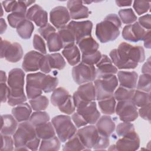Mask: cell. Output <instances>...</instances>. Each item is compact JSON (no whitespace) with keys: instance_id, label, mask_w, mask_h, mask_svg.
Listing matches in <instances>:
<instances>
[{"instance_id":"obj_29","label":"cell","mask_w":151,"mask_h":151,"mask_svg":"<svg viewBox=\"0 0 151 151\" xmlns=\"http://www.w3.org/2000/svg\"><path fill=\"white\" fill-rule=\"evenodd\" d=\"M37 136L40 139H47L55 136L54 127L51 122H47L35 127Z\"/></svg>"},{"instance_id":"obj_52","label":"cell","mask_w":151,"mask_h":151,"mask_svg":"<svg viewBox=\"0 0 151 151\" xmlns=\"http://www.w3.org/2000/svg\"><path fill=\"white\" fill-rule=\"evenodd\" d=\"M38 32L40 35L47 40V38L52 34L55 32V29L50 24H47L44 27H40L38 29Z\"/></svg>"},{"instance_id":"obj_8","label":"cell","mask_w":151,"mask_h":151,"mask_svg":"<svg viewBox=\"0 0 151 151\" xmlns=\"http://www.w3.org/2000/svg\"><path fill=\"white\" fill-rule=\"evenodd\" d=\"M72 77L74 81L79 85L91 82L96 78V70L94 65L81 62L73 68Z\"/></svg>"},{"instance_id":"obj_54","label":"cell","mask_w":151,"mask_h":151,"mask_svg":"<svg viewBox=\"0 0 151 151\" xmlns=\"http://www.w3.org/2000/svg\"><path fill=\"white\" fill-rule=\"evenodd\" d=\"M71 119L74 122L76 126L78 128L82 126H85L87 125V124H88L84 119L77 112L73 113L71 116Z\"/></svg>"},{"instance_id":"obj_61","label":"cell","mask_w":151,"mask_h":151,"mask_svg":"<svg viewBox=\"0 0 151 151\" xmlns=\"http://www.w3.org/2000/svg\"><path fill=\"white\" fill-rule=\"evenodd\" d=\"M144 41V45L147 48H150V31L149 30L146 32V34L143 40Z\"/></svg>"},{"instance_id":"obj_14","label":"cell","mask_w":151,"mask_h":151,"mask_svg":"<svg viewBox=\"0 0 151 151\" xmlns=\"http://www.w3.org/2000/svg\"><path fill=\"white\" fill-rule=\"evenodd\" d=\"M70 15L68 9L63 6L54 8L50 13V20L52 24L57 29H61L70 20Z\"/></svg>"},{"instance_id":"obj_49","label":"cell","mask_w":151,"mask_h":151,"mask_svg":"<svg viewBox=\"0 0 151 151\" xmlns=\"http://www.w3.org/2000/svg\"><path fill=\"white\" fill-rule=\"evenodd\" d=\"M58 109L60 111L64 113L67 114H73L75 111V106L73 103L72 97L70 96L63 104L58 107Z\"/></svg>"},{"instance_id":"obj_31","label":"cell","mask_w":151,"mask_h":151,"mask_svg":"<svg viewBox=\"0 0 151 151\" xmlns=\"http://www.w3.org/2000/svg\"><path fill=\"white\" fill-rule=\"evenodd\" d=\"M47 47L50 52H57L64 48L63 41L58 33L51 34L47 39Z\"/></svg>"},{"instance_id":"obj_45","label":"cell","mask_w":151,"mask_h":151,"mask_svg":"<svg viewBox=\"0 0 151 151\" xmlns=\"http://www.w3.org/2000/svg\"><path fill=\"white\" fill-rule=\"evenodd\" d=\"M135 132L134 125L130 122H124L119 124L116 127V133L119 136H124L129 133Z\"/></svg>"},{"instance_id":"obj_56","label":"cell","mask_w":151,"mask_h":151,"mask_svg":"<svg viewBox=\"0 0 151 151\" xmlns=\"http://www.w3.org/2000/svg\"><path fill=\"white\" fill-rule=\"evenodd\" d=\"M51 69L52 68H51V66L50 64L48 54H46L45 55L43 56L41 60L40 70L44 73H48L51 71Z\"/></svg>"},{"instance_id":"obj_36","label":"cell","mask_w":151,"mask_h":151,"mask_svg":"<svg viewBox=\"0 0 151 151\" xmlns=\"http://www.w3.org/2000/svg\"><path fill=\"white\" fill-rule=\"evenodd\" d=\"M87 149L76 134L68 140L63 149V150H84Z\"/></svg>"},{"instance_id":"obj_28","label":"cell","mask_w":151,"mask_h":151,"mask_svg":"<svg viewBox=\"0 0 151 151\" xmlns=\"http://www.w3.org/2000/svg\"><path fill=\"white\" fill-rule=\"evenodd\" d=\"M70 96L68 91L63 87H58L54 90L51 96V102L56 107L63 104Z\"/></svg>"},{"instance_id":"obj_46","label":"cell","mask_w":151,"mask_h":151,"mask_svg":"<svg viewBox=\"0 0 151 151\" xmlns=\"http://www.w3.org/2000/svg\"><path fill=\"white\" fill-rule=\"evenodd\" d=\"M101 55V52L99 51H97L91 54L82 55L81 61L82 63L84 64L93 65L94 64H96L100 60Z\"/></svg>"},{"instance_id":"obj_60","label":"cell","mask_w":151,"mask_h":151,"mask_svg":"<svg viewBox=\"0 0 151 151\" xmlns=\"http://www.w3.org/2000/svg\"><path fill=\"white\" fill-rule=\"evenodd\" d=\"M142 73L143 74H150V57L147 59V61L143 64V65L142 68Z\"/></svg>"},{"instance_id":"obj_4","label":"cell","mask_w":151,"mask_h":151,"mask_svg":"<svg viewBox=\"0 0 151 151\" xmlns=\"http://www.w3.org/2000/svg\"><path fill=\"white\" fill-rule=\"evenodd\" d=\"M37 137L35 127L29 122H23L18 124L17 129L13 134L15 150H29L27 143Z\"/></svg>"},{"instance_id":"obj_12","label":"cell","mask_w":151,"mask_h":151,"mask_svg":"<svg viewBox=\"0 0 151 151\" xmlns=\"http://www.w3.org/2000/svg\"><path fill=\"white\" fill-rule=\"evenodd\" d=\"M76 134L87 150L93 147L99 136L96 127L93 125L86 126L78 129Z\"/></svg>"},{"instance_id":"obj_32","label":"cell","mask_w":151,"mask_h":151,"mask_svg":"<svg viewBox=\"0 0 151 151\" xmlns=\"http://www.w3.org/2000/svg\"><path fill=\"white\" fill-rule=\"evenodd\" d=\"M98 104L101 111L105 114H113L115 112L116 99L114 96L99 100Z\"/></svg>"},{"instance_id":"obj_35","label":"cell","mask_w":151,"mask_h":151,"mask_svg":"<svg viewBox=\"0 0 151 151\" xmlns=\"http://www.w3.org/2000/svg\"><path fill=\"white\" fill-rule=\"evenodd\" d=\"M50 120L49 114L45 111H37L34 112L29 119V122L35 127L38 126L48 122Z\"/></svg>"},{"instance_id":"obj_25","label":"cell","mask_w":151,"mask_h":151,"mask_svg":"<svg viewBox=\"0 0 151 151\" xmlns=\"http://www.w3.org/2000/svg\"><path fill=\"white\" fill-rule=\"evenodd\" d=\"M62 54L71 65H76L80 61V52L75 44H72L64 47Z\"/></svg>"},{"instance_id":"obj_43","label":"cell","mask_w":151,"mask_h":151,"mask_svg":"<svg viewBox=\"0 0 151 151\" xmlns=\"http://www.w3.org/2000/svg\"><path fill=\"white\" fill-rule=\"evenodd\" d=\"M27 13L15 11L9 14L7 16L8 21L10 26L12 28H17L19 24L24 20L26 19Z\"/></svg>"},{"instance_id":"obj_27","label":"cell","mask_w":151,"mask_h":151,"mask_svg":"<svg viewBox=\"0 0 151 151\" xmlns=\"http://www.w3.org/2000/svg\"><path fill=\"white\" fill-rule=\"evenodd\" d=\"M82 55H88L96 52L99 47V44L91 37H88L81 40L77 44Z\"/></svg>"},{"instance_id":"obj_1","label":"cell","mask_w":151,"mask_h":151,"mask_svg":"<svg viewBox=\"0 0 151 151\" xmlns=\"http://www.w3.org/2000/svg\"><path fill=\"white\" fill-rule=\"evenodd\" d=\"M112 63L117 68L134 69L138 63L145 60V50L141 46H133L123 42L119 44L117 49H114L110 52Z\"/></svg>"},{"instance_id":"obj_10","label":"cell","mask_w":151,"mask_h":151,"mask_svg":"<svg viewBox=\"0 0 151 151\" xmlns=\"http://www.w3.org/2000/svg\"><path fill=\"white\" fill-rule=\"evenodd\" d=\"M23 56V50L18 42H13L1 38V58L11 63H17Z\"/></svg>"},{"instance_id":"obj_19","label":"cell","mask_w":151,"mask_h":151,"mask_svg":"<svg viewBox=\"0 0 151 151\" xmlns=\"http://www.w3.org/2000/svg\"><path fill=\"white\" fill-rule=\"evenodd\" d=\"M77 112L80 114L87 122V123L93 124L96 123L100 117V113L97 109L95 101L76 109Z\"/></svg>"},{"instance_id":"obj_48","label":"cell","mask_w":151,"mask_h":151,"mask_svg":"<svg viewBox=\"0 0 151 151\" xmlns=\"http://www.w3.org/2000/svg\"><path fill=\"white\" fill-rule=\"evenodd\" d=\"M1 151H10L14 149V139L9 135H4L1 134Z\"/></svg>"},{"instance_id":"obj_13","label":"cell","mask_w":151,"mask_h":151,"mask_svg":"<svg viewBox=\"0 0 151 151\" xmlns=\"http://www.w3.org/2000/svg\"><path fill=\"white\" fill-rule=\"evenodd\" d=\"M67 26L74 33L76 44L81 40L91 36L93 23L89 20L80 22L71 21Z\"/></svg>"},{"instance_id":"obj_11","label":"cell","mask_w":151,"mask_h":151,"mask_svg":"<svg viewBox=\"0 0 151 151\" xmlns=\"http://www.w3.org/2000/svg\"><path fill=\"white\" fill-rule=\"evenodd\" d=\"M115 111L120 120L124 122L134 121L139 115L137 107L131 100L118 101Z\"/></svg>"},{"instance_id":"obj_64","label":"cell","mask_w":151,"mask_h":151,"mask_svg":"<svg viewBox=\"0 0 151 151\" xmlns=\"http://www.w3.org/2000/svg\"><path fill=\"white\" fill-rule=\"evenodd\" d=\"M6 80L7 79H6V73L2 70H1V83H5Z\"/></svg>"},{"instance_id":"obj_47","label":"cell","mask_w":151,"mask_h":151,"mask_svg":"<svg viewBox=\"0 0 151 151\" xmlns=\"http://www.w3.org/2000/svg\"><path fill=\"white\" fill-rule=\"evenodd\" d=\"M150 2L143 1H135L133 2V8L138 15H142L147 12L150 9Z\"/></svg>"},{"instance_id":"obj_3","label":"cell","mask_w":151,"mask_h":151,"mask_svg":"<svg viewBox=\"0 0 151 151\" xmlns=\"http://www.w3.org/2000/svg\"><path fill=\"white\" fill-rule=\"evenodd\" d=\"M122 22L115 14H110L96 27V35L101 43L115 40L120 34Z\"/></svg>"},{"instance_id":"obj_51","label":"cell","mask_w":151,"mask_h":151,"mask_svg":"<svg viewBox=\"0 0 151 151\" xmlns=\"http://www.w3.org/2000/svg\"><path fill=\"white\" fill-rule=\"evenodd\" d=\"M110 144L109 137L99 134V138L93 146V149L95 150H104L109 147Z\"/></svg>"},{"instance_id":"obj_21","label":"cell","mask_w":151,"mask_h":151,"mask_svg":"<svg viewBox=\"0 0 151 151\" xmlns=\"http://www.w3.org/2000/svg\"><path fill=\"white\" fill-rule=\"evenodd\" d=\"M67 5L70 17L72 19H78L88 17L90 12L88 8L83 5V1H68Z\"/></svg>"},{"instance_id":"obj_5","label":"cell","mask_w":151,"mask_h":151,"mask_svg":"<svg viewBox=\"0 0 151 151\" xmlns=\"http://www.w3.org/2000/svg\"><path fill=\"white\" fill-rule=\"evenodd\" d=\"M51 123L61 142H65L72 137L77 129L71 118L66 115H58L52 118Z\"/></svg>"},{"instance_id":"obj_44","label":"cell","mask_w":151,"mask_h":151,"mask_svg":"<svg viewBox=\"0 0 151 151\" xmlns=\"http://www.w3.org/2000/svg\"><path fill=\"white\" fill-rule=\"evenodd\" d=\"M151 85V77L149 74H143L140 76L137 85L136 86L137 89L147 93L150 91Z\"/></svg>"},{"instance_id":"obj_17","label":"cell","mask_w":151,"mask_h":151,"mask_svg":"<svg viewBox=\"0 0 151 151\" xmlns=\"http://www.w3.org/2000/svg\"><path fill=\"white\" fill-rule=\"evenodd\" d=\"M96 77L97 78L109 77L117 73V68L106 55H101L100 60L96 64Z\"/></svg>"},{"instance_id":"obj_6","label":"cell","mask_w":151,"mask_h":151,"mask_svg":"<svg viewBox=\"0 0 151 151\" xmlns=\"http://www.w3.org/2000/svg\"><path fill=\"white\" fill-rule=\"evenodd\" d=\"M117 85L118 80L115 75L95 80L96 100L99 101L113 96Z\"/></svg>"},{"instance_id":"obj_24","label":"cell","mask_w":151,"mask_h":151,"mask_svg":"<svg viewBox=\"0 0 151 151\" xmlns=\"http://www.w3.org/2000/svg\"><path fill=\"white\" fill-rule=\"evenodd\" d=\"M1 122V134L10 136L15 133L18 125L14 116L11 114L2 115Z\"/></svg>"},{"instance_id":"obj_62","label":"cell","mask_w":151,"mask_h":151,"mask_svg":"<svg viewBox=\"0 0 151 151\" xmlns=\"http://www.w3.org/2000/svg\"><path fill=\"white\" fill-rule=\"evenodd\" d=\"M116 3L118 6H130L132 4V1H116Z\"/></svg>"},{"instance_id":"obj_30","label":"cell","mask_w":151,"mask_h":151,"mask_svg":"<svg viewBox=\"0 0 151 151\" xmlns=\"http://www.w3.org/2000/svg\"><path fill=\"white\" fill-rule=\"evenodd\" d=\"M34 27L33 24L28 19H25L21 22L17 28L18 35L22 39H29L32 35Z\"/></svg>"},{"instance_id":"obj_9","label":"cell","mask_w":151,"mask_h":151,"mask_svg":"<svg viewBox=\"0 0 151 151\" xmlns=\"http://www.w3.org/2000/svg\"><path fill=\"white\" fill-rule=\"evenodd\" d=\"M45 76V74L41 72L31 73L27 76L26 92L28 99H33L41 95Z\"/></svg>"},{"instance_id":"obj_26","label":"cell","mask_w":151,"mask_h":151,"mask_svg":"<svg viewBox=\"0 0 151 151\" xmlns=\"http://www.w3.org/2000/svg\"><path fill=\"white\" fill-rule=\"evenodd\" d=\"M31 112V107L27 103L18 104L12 109V114L18 122H23L29 120Z\"/></svg>"},{"instance_id":"obj_63","label":"cell","mask_w":151,"mask_h":151,"mask_svg":"<svg viewBox=\"0 0 151 151\" xmlns=\"http://www.w3.org/2000/svg\"><path fill=\"white\" fill-rule=\"evenodd\" d=\"M0 23H1V34H2L6 29L7 25H6V24L5 22V21L3 18H1Z\"/></svg>"},{"instance_id":"obj_42","label":"cell","mask_w":151,"mask_h":151,"mask_svg":"<svg viewBox=\"0 0 151 151\" xmlns=\"http://www.w3.org/2000/svg\"><path fill=\"white\" fill-rule=\"evenodd\" d=\"M58 84V78L51 75H45L43 80L42 91L45 93H48L54 91Z\"/></svg>"},{"instance_id":"obj_50","label":"cell","mask_w":151,"mask_h":151,"mask_svg":"<svg viewBox=\"0 0 151 151\" xmlns=\"http://www.w3.org/2000/svg\"><path fill=\"white\" fill-rule=\"evenodd\" d=\"M33 46L34 48L42 54H46V47L44 40L38 35L35 34L33 38Z\"/></svg>"},{"instance_id":"obj_39","label":"cell","mask_w":151,"mask_h":151,"mask_svg":"<svg viewBox=\"0 0 151 151\" xmlns=\"http://www.w3.org/2000/svg\"><path fill=\"white\" fill-rule=\"evenodd\" d=\"M134 93V89L127 88L120 86L114 92V97L118 101L131 100Z\"/></svg>"},{"instance_id":"obj_20","label":"cell","mask_w":151,"mask_h":151,"mask_svg":"<svg viewBox=\"0 0 151 151\" xmlns=\"http://www.w3.org/2000/svg\"><path fill=\"white\" fill-rule=\"evenodd\" d=\"M43 56L42 54L35 51L27 52L24 57L22 64L23 70L26 72L35 71L39 70Z\"/></svg>"},{"instance_id":"obj_33","label":"cell","mask_w":151,"mask_h":151,"mask_svg":"<svg viewBox=\"0 0 151 151\" xmlns=\"http://www.w3.org/2000/svg\"><path fill=\"white\" fill-rule=\"evenodd\" d=\"M131 100L136 107H142L150 103V94L139 90H134Z\"/></svg>"},{"instance_id":"obj_22","label":"cell","mask_w":151,"mask_h":151,"mask_svg":"<svg viewBox=\"0 0 151 151\" xmlns=\"http://www.w3.org/2000/svg\"><path fill=\"white\" fill-rule=\"evenodd\" d=\"M96 127L99 134L109 137L114 132L115 123L110 116L104 115L99 119Z\"/></svg>"},{"instance_id":"obj_18","label":"cell","mask_w":151,"mask_h":151,"mask_svg":"<svg viewBox=\"0 0 151 151\" xmlns=\"http://www.w3.org/2000/svg\"><path fill=\"white\" fill-rule=\"evenodd\" d=\"M27 19L33 21L37 26L42 27L48 24L47 12L39 5L35 4L30 7L26 14Z\"/></svg>"},{"instance_id":"obj_23","label":"cell","mask_w":151,"mask_h":151,"mask_svg":"<svg viewBox=\"0 0 151 151\" xmlns=\"http://www.w3.org/2000/svg\"><path fill=\"white\" fill-rule=\"evenodd\" d=\"M120 86L127 88L134 89L136 87L138 74L135 71H120L117 73Z\"/></svg>"},{"instance_id":"obj_59","label":"cell","mask_w":151,"mask_h":151,"mask_svg":"<svg viewBox=\"0 0 151 151\" xmlns=\"http://www.w3.org/2000/svg\"><path fill=\"white\" fill-rule=\"evenodd\" d=\"M17 1H2V6L6 12H12L15 8Z\"/></svg>"},{"instance_id":"obj_40","label":"cell","mask_w":151,"mask_h":151,"mask_svg":"<svg viewBox=\"0 0 151 151\" xmlns=\"http://www.w3.org/2000/svg\"><path fill=\"white\" fill-rule=\"evenodd\" d=\"M48 57L51 68L62 70L65 66V61L63 57L60 53L48 54Z\"/></svg>"},{"instance_id":"obj_16","label":"cell","mask_w":151,"mask_h":151,"mask_svg":"<svg viewBox=\"0 0 151 151\" xmlns=\"http://www.w3.org/2000/svg\"><path fill=\"white\" fill-rule=\"evenodd\" d=\"M122 137L115 145L116 150H136L139 148L140 139L136 132Z\"/></svg>"},{"instance_id":"obj_55","label":"cell","mask_w":151,"mask_h":151,"mask_svg":"<svg viewBox=\"0 0 151 151\" xmlns=\"http://www.w3.org/2000/svg\"><path fill=\"white\" fill-rule=\"evenodd\" d=\"M138 23L144 29H150L151 28V19H150V15L146 14L140 17L139 18Z\"/></svg>"},{"instance_id":"obj_7","label":"cell","mask_w":151,"mask_h":151,"mask_svg":"<svg viewBox=\"0 0 151 151\" xmlns=\"http://www.w3.org/2000/svg\"><path fill=\"white\" fill-rule=\"evenodd\" d=\"M96 99V89L91 82L81 84L73 96V103L76 109L95 101Z\"/></svg>"},{"instance_id":"obj_38","label":"cell","mask_w":151,"mask_h":151,"mask_svg":"<svg viewBox=\"0 0 151 151\" xmlns=\"http://www.w3.org/2000/svg\"><path fill=\"white\" fill-rule=\"evenodd\" d=\"M31 108L35 111H41L45 110L48 106L49 100L44 96H40L35 99L29 100Z\"/></svg>"},{"instance_id":"obj_58","label":"cell","mask_w":151,"mask_h":151,"mask_svg":"<svg viewBox=\"0 0 151 151\" xmlns=\"http://www.w3.org/2000/svg\"><path fill=\"white\" fill-rule=\"evenodd\" d=\"M40 142V139L37 136L34 139L29 141L27 143L26 146L29 149V150H37L39 146Z\"/></svg>"},{"instance_id":"obj_57","label":"cell","mask_w":151,"mask_h":151,"mask_svg":"<svg viewBox=\"0 0 151 151\" xmlns=\"http://www.w3.org/2000/svg\"><path fill=\"white\" fill-rule=\"evenodd\" d=\"M1 102L4 103L8 100V96L9 93V87L6 86L5 83H1Z\"/></svg>"},{"instance_id":"obj_53","label":"cell","mask_w":151,"mask_h":151,"mask_svg":"<svg viewBox=\"0 0 151 151\" xmlns=\"http://www.w3.org/2000/svg\"><path fill=\"white\" fill-rule=\"evenodd\" d=\"M138 113L142 118L150 122V103H149L142 107H140V109H139V110Z\"/></svg>"},{"instance_id":"obj_34","label":"cell","mask_w":151,"mask_h":151,"mask_svg":"<svg viewBox=\"0 0 151 151\" xmlns=\"http://www.w3.org/2000/svg\"><path fill=\"white\" fill-rule=\"evenodd\" d=\"M60 140L55 136L47 139H42L39 150H58L60 147Z\"/></svg>"},{"instance_id":"obj_15","label":"cell","mask_w":151,"mask_h":151,"mask_svg":"<svg viewBox=\"0 0 151 151\" xmlns=\"http://www.w3.org/2000/svg\"><path fill=\"white\" fill-rule=\"evenodd\" d=\"M146 32L138 22L126 25L122 31L123 38L130 42H136L143 40Z\"/></svg>"},{"instance_id":"obj_37","label":"cell","mask_w":151,"mask_h":151,"mask_svg":"<svg viewBox=\"0 0 151 151\" xmlns=\"http://www.w3.org/2000/svg\"><path fill=\"white\" fill-rule=\"evenodd\" d=\"M58 33L63 41L64 47L67 45L74 44L76 41L75 36L71 29L67 25L60 29Z\"/></svg>"},{"instance_id":"obj_41","label":"cell","mask_w":151,"mask_h":151,"mask_svg":"<svg viewBox=\"0 0 151 151\" xmlns=\"http://www.w3.org/2000/svg\"><path fill=\"white\" fill-rule=\"evenodd\" d=\"M118 14L123 24H131L137 20V17L132 8L120 9Z\"/></svg>"},{"instance_id":"obj_2","label":"cell","mask_w":151,"mask_h":151,"mask_svg":"<svg viewBox=\"0 0 151 151\" xmlns=\"http://www.w3.org/2000/svg\"><path fill=\"white\" fill-rule=\"evenodd\" d=\"M24 72L20 68H14L9 72L7 80L9 87L8 104L11 106L20 104L27 100L24 91Z\"/></svg>"}]
</instances>
